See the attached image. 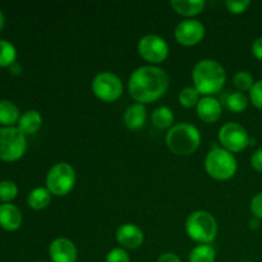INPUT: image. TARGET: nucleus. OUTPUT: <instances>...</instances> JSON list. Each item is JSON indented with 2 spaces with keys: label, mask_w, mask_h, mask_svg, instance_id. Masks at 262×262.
I'll return each mask as SVG.
<instances>
[{
  "label": "nucleus",
  "mask_w": 262,
  "mask_h": 262,
  "mask_svg": "<svg viewBox=\"0 0 262 262\" xmlns=\"http://www.w3.org/2000/svg\"><path fill=\"white\" fill-rule=\"evenodd\" d=\"M169 87V76L156 66H143L129 77V94L138 104H150L164 96Z\"/></svg>",
  "instance_id": "1"
},
{
  "label": "nucleus",
  "mask_w": 262,
  "mask_h": 262,
  "mask_svg": "<svg viewBox=\"0 0 262 262\" xmlns=\"http://www.w3.org/2000/svg\"><path fill=\"white\" fill-rule=\"evenodd\" d=\"M194 87L204 96H212L224 87L227 81L225 69L214 59H204L194 66L192 71Z\"/></svg>",
  "instance_id": "2"
},
{
  "label": "nucleus",
  "mask_w": 262,
  "mask_h": 262,
  "mask_svg": "<svg viewBox=\"0 0 262 262\" xmlns=\"http://www.w3.org/2000/svg\"><path fill=\"white\" fill-rule=\"evenodd\" d=\"M201 143L200 130L189 123L173 125L166 133V145L169 150L179 156H188L199 148Z\"/></svg>",
  "instance_id": "3"
},
{
  "label": "nucleus",
  "mask_w": 262,
  "mask_h": 262,
  "mask_svg": "<svg viewBox=\"0 0 262 262\" xmlns=\"http://www.w3.org/2000/svg\"><path fill=\"white\" fill-rule=\"evenodd\" d=\"M205 168L207 174L217 181H227L237 173V159L232 152L216 145L211 146V150L206 155Z\"/></svg>",
  "instance_id": "4"
},
{
  "label": "nucleus",
  "mask_w": 262,
  "mask_h": 262,
  "mask_svg": "<svg viewBox=\"0 0 262 262\" xmlns=\"http://www.w3.org/2000/svg\"><path fill=\"white\" fill-rule=\"evenodd\" d=\"M186 232L191 239L200 245H210L217 234L216 219L204 210L192 212L186 222Z\"/></svg>",
  "instance_id": "5"
},
{
  "label": "nucleus",
  "mask_w": 262,
  "mask_h": 262,
  "mask_svg": "<svg viewBox=\"0 0 262 262\" xmlns=\"http://www.w3.org/2000/svg\"><path fill=\"white\" fill-rule=\"evenodd\" d=\"M76 184V171L73 166L68 163L55 164L46 176V188L51 194L66 196L73 189Z\"/></svg>",
  "instance_id": "6"
},
{
  "label": "nucleus",
  "mask_w": 262,
  "mask_h": 262,
  "mask_svg": "<svg viewBox=\"0 0 262 262\" xmlns=\"http://www.w3.org/2000/svg\"><path fill=\"white\" fill-rule=\"evenodd\" d=\"M27 150L26 136L18 127L0 128V160H19Z\"/></svg>",
  "instance_id": "7"
},
{
  "label": "nucleus",
  "mask_w": 262,
  "mask_h": 262,
  "mask_svg": "<svg viewBox=\"0 0 262 262\" xmlns=\"http://www.w3.org/2000/svg\"><path fill=\"white\" fill-rule=\"evenodd\" d=\"M92 91L97 99L105 102L117 101L123 94V83L117 74L101 72L92 81Z\"/></svg>",
  "instance_id": "8"
},
{
  "label": "nucleus",
  "mask_w": 262,
  "mask_h": 262,
  "mask_svg": "<svg viewBox=\"0 0 262 262\" xmlns=\"http://www.w3.org/2000/svg\"><path fill=\"white\" fill-rule=\"evenodd\" d=\"M219 141L223 148L229 152H241L250 145V136L247 129L238 123H225L219 130Z\"/></svg>",
  "instance_id": "9"
},
{
  "label": "nucleus",
  "mask_w": 262,
  "mask_h": 262,
  "mask_svg": "<svg viewBox=\"0 0 262 262\" xmlns=\"http://www.w3.org/2000/svg\"><path fill=\"white\" fill-rule=\"evenodd\" d=\"M138 53L151 64H159L169 55V45L165 38L159 35H146L138 41Z\"/></svg>",
  "instance_id": "10"
},
{
  "label": "nucleus",
  "mask_w": 262,
  "mask_h": 262,
  "mask_svg": "<svg viewBox=\"0 0 262 262\" xmlns=\"http://www.w3.org/2000/svg\"><path fill=\"white\" fill-rule=\"evenodd\" d=\"M177 41L184 46H193L201 42L202 38L205 37V26L200 20L184 19L179 23L174 31Z\"/></svg>",
  "instance_id": "11"
},
{
  "label": "nucleus",
  "mask_w": 262,
  "mask_h": 262,
  "mask_svg": "<svg viewBox=\"0 0 262 262\" xmlns=\"http://www.w3.org/2000/svg\"><path fill=\"white\" fill-rule=\"evenodd\" d=\"M49 255L53 262H76L77 248L71 239L56 238L49 247Z\"/></svg>",
  "instance_id": "12"
},
{
  "label": "nucleus",
  "mask_w": 262,
  "mask_h": 262,
  "mask_svg": "<svg viewBox=\"0 0 262 262\" xmlns=\"http://www.w3.org/2000/svg\"><path fill=\"white\" fill-rule=\"evenodd\" d=\"M143 238L145 235H143L142 229L136 224L127 223V224L120 225L117 229L118 243L128 250H136L140 247L143 242Z\"/></svg>",
  "instance_id": "13"
},
{
  "label": "nucleus",
  "mask_w": 262,
  "mask_h": 262,
  "mask_svg": "<svg viewBox=\"0 0 262 262\" xmlns=\"http://www.w3.org/2000/svg\"><path fill=\"white\" fill-rule=\"evenodd\" d=\"M197 114L205 123H214L222 117L223 106L217 99L212 96H204L197 104Z\"/></svg>",
  "instance_id": "14"
},
{
  "label": "nucleus",
  "mask_w": 262,
  "mask_h": 262,
  "mask_svg": "<svg viewBox=\"0 0 262 262\" xmlns=\"http://www.w3.org/2000/svg\"><path fill=\"white\" fill-rule=\"evenodd\" d=\"M22 224V214L19 209L12 204L0 206V227L9 232H14Z\"/></svg>",
  "instance_id": "15"
},
{
  "label": "nucleus",
  "mask_w": 262,
  "mask_h": 262,
  "mask_svg": "<svg viewBox=\"0 0 262 262\" xmlns=\"http://www.w3.org/2000/svg\"><path fill=\"white\" fill-rule=\"evenodd\" d=\"M146 118H147V113H146V107L142 104H133L127 107L124 113V124L127 125L129 129H140L145 125Z\"/></svg>",
  "instance_id": "16"
},
{
  "label": "nucleus",
  "mask_w": 262,
  "mask_h": 262,
  "mask_svg": "<svg viewBox=\"0 0 262 262\" xmlns=\"http://www.w3.org/2000/svg\"><path fill=\"white\" fill-rule=\"evenodd\" d=\"M42 125V117L37 110H28L20 115L18 120V129L25 136L33 135Z\"/></svg>",
  "instance_id": "17"
},
{
  "label": "nucleus",
  "mask_w": 262,
  "mask_h": 262,
  "mask_svg": "<svg viewBox=\"0 0 262 262\" xmlns=\"http://www.w3.org/2000/svg\"><path fill=\"white\" fill-rule=\"evenodd\" d=\"M170 5L178 14L184 17H193L204 10L205 2L204 0H171Z\"/></svg>",
  "instance_id": "18"
},
{
  "label": "nucleus",
  "mask_w": 262,
  "mask_h": 262,
  "mask_svg": "<svg viewBox=\"0 0 262 262\" xmlns=\"http://www.w3.org/2000/svg\"><path fill=\"white\" fill-rule=\"evenodd\" d=\"M28 206L33 210H43L50 205L51 193L48 188L38 187V188L32 189L28 194Z\"/></svg>",
  "instance_id": "19"
},
{
  "label": "nucleus",
  "mask_w": 262,
  "mask_h": 262,
  "mask_svg": "<svg viewBox=\"0 0 262 262\" xmlns=\"http://www.w3.org/2000/svg\"><path fill=\"white\" fill-rule=\"evenodd\" d=\"M19 110L9 100H0V124L13 127L19 120Z\"/></svg>",
  "instance_id": "20"
},
{
  "label": "nucleus",
  "mask_w": 262,
  "mask_h": 262,
  "mask_svg": "<svg viewBox=\"0 0 262 262\" xmlns=\"http://www.w3.org/2000/svg\"><path fill=\"white\" fill-rule=\"evenodd\" d=\"M152 124L159 129H166L171 128L174 123V114L170 107L168 106H159L156 107L151 115Z\"/></svg>",
  "instance_id": "21"
},
{
  "label": "nucleus",
  "mask_w": 262,
  "mask_h": 262,
  "mask_svg": "<svg viewBox=\"0 0 262 262\" xmlns=\"http://www.w3.org/2000/svg\"><path fill=\"white\" fill-rule=\"evenodd\" d=\"M216 253L211 245H199L189 252V262H215Z\"/></svg>",
  "instance_id": "22"
},
{
  "label": "nucleus",
  "mask_w": 262,
  "mask_h": 262,
  "mask_svg": "<svg viewBox=\"0 0 262 262\" xmlns=\"http://www.w3.org/2000/svg\"><path fill=\"white\" fill-rule=\"evenodd\" d=\"M17 59V50L14 45L7 40H0V68L12 67Z\"/></svg>",
  "instance_id": "23"
},
{
  "label": "nucleus",
  "mask_w": 262,
  "mask_h": 262,
  "mask_svg": "<svg viewBox=\"0 0 262 262\" xmlns=\"http://www.w3.org/2000/svg\"><path fill=\"white\" fill-rule=\"evenodd\" d=\"M227 107L233 113H242L243 110L247 109L248 99L243 92H232L225 100Z\"/></svg>",
  "instance_id": "24"
},
{
  "label": "nucleus",
  "mask_w": 262,
  "mask_h": 262,
  "mask_svg": "<svg viewBox=\"0 0 262 262\" xmlns=\"http://www.w3.org/2000/svg\"><path fill=\"white\" fill-rule=\"evenodd\" d=\"M200 92L197 91L196 87H184L181 92H179L178 100L181 102L182 106L184 107H193L197 106L200 99Z\"/></svg>",
  "instance_id": "25"
},
{
  "label": "nucleus",
  "mask_w": 262,
  "mask_h": 262,
  "mask_svg": "<svg viewBox=\"0 0 262 262\" xmlns=\"http://www.w3.org/2000/svg\"><path fill=\"white\" fill-rule=\"evenodd\" d=\"M233 84L237 87V90L239 92L243 91H251V89L255 84V81H253L252 74L248 73L246 71L237 72V73L233 76Z\"/></svg>",
  "instance_id": "26"
},
{
  "label": "nucleus",
  "mask_w": 262,
  "mask_h": 262,
  "mask_svg": "<svg viewBox=\"0 0 262 262\" xmlns=\"http://www.w3.org/2000/svg\"><path fill=\"white\" fill-rule=\"evenodd\" d=\"M18 187L12 181L0 182V200L5 202H9L17 197Z\"/></svg>",
  "instance_id": "27"
},
{
  "label": "nucleus",
  "mask_w": 262,
  "mask_h": 262,
  "mask_svg": "<svg viewBox=\"0 0 262 262\" xmlns=\"http://www.w3.org/2000/svg\"><path fill=\"white\" fill-rule=\"evenodd\" d=\"M250 5V0H227V2H225L227 9L229 10L230 13H234V14H241V13L246 12Z\"/></svg>",
  "instance_id": "28"
},
{
  "label": "nucleus",
  "mask_w": 262,
  "mask_h": 262,
  "mask_svg": "<svg viewBox=\"0 0 262 262\" xmlns=\"http://www.w3.org/2000/svg\"><path fill=\"white\" fill-rule=\"evenodd\" d=\"M106 262H130L128 252L123 248H113L106 256Z\"/></svg>",
  "instance_id": "29"
},
{
  "label": "nucleus",
  "mask_w": 262,
  "mask_h": 262,
  "mask_svg": "<svg viewBox=\"0 0 262 262\" xmlns=\"http://www.w3.org/2000/svg\"><path fill=\"white\" fill-rule=\"evenodd\" d=\"M251 102L258 109H262V79L255 82L253 87L250 91Z\"/></svg>",
  "instance_id": "30"
},
{
  "label": "nucleus",
  "mask_w": 262,
  "mask_h": 262,
  "mask_svg": "<svg viewBox=\"0 0 262 262\" xmlns=\"http://www.w3.org/2000/svg\"><path fill=\"white\" fill-rule=\"evenodd\" d=\"M251 211H252L253 216L262 219V192L256 194L251 201Z\"/></svg>",
  "instance_id": "31"
},
{
  "label": "nucleus",
  "mask_w": 262,
  "mask_h": 262,
  "mask_svg": "<svg viewBox=\"0 0 262 262\" xmlns=\"http://www.w3.org/2000/svg\"><path fill=\"white\" fill-rule=\"evenodd\" d=\"M251 164L256 170L262 171V148H258L257 151L253 152L252 158H251Z\"/></svg>",
  "instance_id": "32"
},
{
  "label": "nucleus",
  "mask_w": 262,
  "mask_h": 262,
  "mask_svg": "<svg viewBox=\"0 0 262 262\" xmlns=\"http://www.w3.org/2000/svg\"><path fill=\"white\" fill-rule=\"evenodd\" d=\"M252 54L258 59V60H262V36L253 41Z\"/></svg>",
  "instance_id": "33"
},
{
  "label": "nucleus",
  "mask_w": 262,
  "mask_h": 262,
  "mask_svg": "<svg viewBox=\"0 0 262 262\" xmlns=\"http://www.w3.org/2000/svg\"><path fill=\"white\" fill-rule=\"evenodd\" d=\"M156 262H182V261H181V258L176 255V253L166 252V253H163V255L158 258V261Z\"/></svg>",
  "instance_id": "34"
},
{
  "label": "nucleus",
  "mask_w": 262,
  "mask_h": 262,
  "mask_svg": "<svg viewBox=\"0 0 262 262\" xmlns=\"http://www.w3.org/2000/svg\"><path fill=\"white\" fill-rule=\"evenodd\" d=\"M248 224H250L251 229H258V227H260V219L256 216H252L250 219V222H248Z\"/></svg>",
  "instance_id": "35"
},
{
  "label": "nucleus",
  "mask_w": 262,
  "mask_h": 262,
  "mask_svg": "<svg viewBox=\"0 0 262 262\" xmlns=\"http://www.w3.org/2000/svg\"><path fill=\"white\" fill-rule=\"evenodd\" d=\"M4 23H5L4 15H3V13L0 12V31H2L3 27H4Z\"/></svg>",
  "instance_id": "36"
},
{
  "label": "nucleus",
  "mask_w": 262,
  "mask_h": 262,
  "mask_svg": "<svg viewBox=\"0 0 262 262\" xmlns=\"http://www.w3.org/2000/svg\"><path fill=\"white\" fill-rule=\"evenodd\" d=\"M242 262H251V261H242Z\"/></svg>",
  "instance_id": "37"
},
{
  "label": "nucleus",
  "mask_w": 262,
  "mask_h": 262,
  "mask_svg": "<svg viewBox=\"0 0 262 262\" xmlns=\"http://www.w3.org/2000/svg\"><path fill=\"white\" fill-rule=\"evenodd\" d=\"M38 262H45V261H38Z\"/></svg>",
  "instance_id": "38"
}]
</instances>
